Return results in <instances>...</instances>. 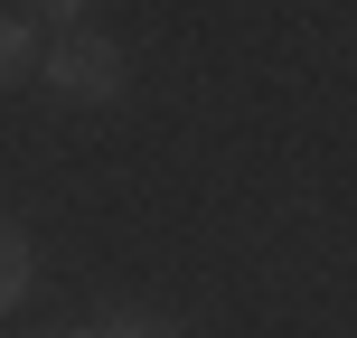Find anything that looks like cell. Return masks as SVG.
<instances>
[{
    "instance_id": "cell-1",
    "label": "cell",
    "mask_w": 357,
    "mask_h": 338,
    "mask_svg": "<svg viewBox=\"0 0 357 338\" xmlns=\"http://www.w3.org/2000/svg\"><path fill=\"white\" fill-rule=\"evenodd\" d=\"M38 75H47L66 104H113V94H123V47L94 38V29H66L47 56H38Z\"/></svg>"
},
{
    "instance_id": "cell-2",
    "label": "cell",
    "mask_w": 357,
    "mask_h": 338,
    "mask_svg": "<svg viewBox=\"0 0 357 338\" xmlns=\"http://www.w3.org/2000/svg\"><path fill=\"white\" fill-rule=\"evenodd\" d=\"M29 282H38V245L10 226V216H0V310H19V301H29Z\"/></svg>"
},
{
    "instance_id": "cell-3",
    "label": "cell",
    "mask_w": 357,
    "mask_h": 338,
    "mask_svg": "<svg viewBox=\"0 0 357 338\" xmlns=\"http://www.w3.org/2000/svg\"><path fill=\"white\" fill-rule=\"evenodd\" d=\"M38 56H47V47H38V29H29V10H0V85H19V75H29Z\"/></svg>"
},
{
    "instance_id": "cell-4",
    "label": "cell",
    "mask_w": 357,
    "mask_h": 338,
    "mask_svg": "<svg viewBox=\"0 0 357 338\" xmlns=\"http://www.w3.org/2000/svg\"><path fill=\"white\" fill-rule=\"evenodd\" d=\"M94 338H160L151 320H113V329H94Z\"/></svg>"
},
{
    "instance_id": "cell-5",
    "label": "cell",
    "mask_w": 357,
    "mask_h": 338,
    "mask_svg": "<svg viewBox=\"0 0 357 338\" xmlns=\"http://www.w3.org/2000/svg\"><path fill=\"white\" fill-rule=\"evenodd\" d=\"M29 10H38V19H75L85 0H29Z\"/></svg>"
},
{
    "instance_id": "cell-6",
    "label": "cell",
    "mask_w": 357,
    "mask_h": 338,
    "mask_svg": "<svg viewBox=\"0 0 357 338\" xmlns=\"http://www.w3.org/2000/svg\"><path fill=\"white\" fill-rule=\"evenodd\" d=\"M38 338H94V329H38Z\"/></svg>"
}]
</instances>
